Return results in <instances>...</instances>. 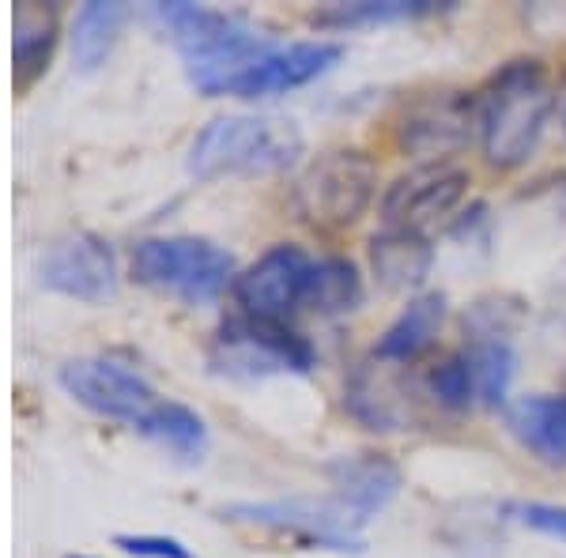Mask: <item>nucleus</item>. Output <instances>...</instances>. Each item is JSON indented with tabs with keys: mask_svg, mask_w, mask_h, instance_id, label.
<instances>
[{
	"mask_svg": "<svg viewBox=\"0 0 566 558\" xmlns=\"http://www.w3.org/2000/svg\"><path fill=\"white\" fill-rule=\"evenodd\" d=\"M314 276V257L303 245L276 242L234 280V302L245 317L287 322L295 309L306 306V287Z\"/></svg>",
	"mask_w": 566,
	"mask_h": 558,
	"instance_id": "11",
	"label": "nucleus"
},
{
	"mask_svg": "<svg viewBox=\"0 0 566 558\" xmlns=\"http://www.w3.org/2000/svg\"><path fill=\"white\" fill-rule=\"evenodd\" d=\"M61 389L69 392L76 404L114 423L140 427V419L159 404L155 389L129 366L103 359V355H84V359H69L57 370Z\"/></svg>",
	"mask_w": 566,
	"mask_h": 558,
	"instance_id": "12",
	"label": "nucleus"
},
{
	"mask_svg": "<svg viewBox=\"0 0 566 558\" xmlns=\"http://www.w3.org/2000/svg\"><path fill=\"white\" fill-rule=\"evenodd\" d=\"M314 362V344L287 322H264V317L245 314L227 317L208 347V366L239 381H261L272 373H310Z\"/></svg>",
	"mask_w": 566,
	"mask_h": 558,
	"instance_id": "5",
	"label": "nucleus"
},
{
	"mask_svg": "<svg viewBox=\"0 0 566 558\" xmlns=\"http://www.w3.org/2000/svg\"><path fill=\"white\" fill-rule=\"evenodd\" d=\"M227 520L239 525L272 528V533L298 536L306 544L328 547V551H363V528L367 520L352 514L344 502L328 498H276V502H234L223 506Z\"/></svg>",
	"mask_w": 566,
	"mask_h": 558,
	"instance_id": "8",
	"label": "nucleus"
},
{
	"mask_svg": "<svg viewBox=\"0 0 566 558\" xmlns=\"http://www.w3.org/2000/svg\"><path fill=\"white\" fill-rule=\"evenodd\" d=\"M328 487L333 498L344 502L352 514H359L363 520H370L389 506L392 498L405 487V472L400 464L386 453H352V456H336L325 464Z\"/></svg>",
	"mask_w": 566,
	"mask_h": 558,
	"instance_id": "15",
	"label": "nucleus"
},
{
	"mask_svg": "<svg viewBox=\"0 0 566 558\" xmlns=\"http://www.w3.org/2000/svg\"><path fill=\"white\" fill-rule=\"evenodd\" d=\"M438 12L434 0H355V4H325L310 20L328 31H352V27H374V23H400L419 20V15Z\"/></svg>",
	"mask_w": 566,
	"mask_h": 558,
	"instance_id": "24",
	"label": "nucleus"
},
{
	"mask_svg": "<svg viewBox=\"0 0 566 558\" xmlns=\"http://www.w3.org/2000/svg\"><path fill=\"white\" fill-rule=\"evenodd\" d=\"M340 61H344V45L340 42L272 45V50H264L250 69H242L234 80H227V84L219 87V95H231V98L287 95V91L322 80L325 72H333Z\"/></svg>",
	"mask_w": 566,
	"mask_h": 558,
	"instance_id": "13",
	"label": "nucleus"
},
{
	"mask_svg": "<svg viewBox=\"0 0 566 558\" xmlns=\"http://www.w3.org/2000/svg\"><path fill=\"white\" fill-rule=\"evenodd\" d=\"M555 114V84L536 57H514L476 91V140L491 170H522Z\"/></svg>",
	"mask_w": 566,
	"mask_h": 558,
	"instance_id": "1",
	"label": "nucleus"
},
{
	"mask_svg": "<svg viewBox=\"0 0 566 558\" xmlns=\"http://www.w3.org/2000/svg\"><path fill=\"white\" fill-rule=\"evenodd\" d=\"M114 547H122L125 555H136V558H200L189 551L181 539L175 536H155V533H140V536H133V533H125V536H117L114 539Z\"/></svg>",
	"mask_w": 566,
	"mask_h": 558,
	"instance_id": "28",
	"label": "nucleus"
},
{
	"mask_svg": "<svg viewBox=\"0 0 566 558\" xmlns=\"http://www.w3.org/2000/svg\"><path fill=\"white\" fill-rule=\"evenodd\" d=\"M303 155L295 122L258 114H223L205 125L189 144V173L216 181L227 173H280Z\"/></svg>",
	"mask_w": 566,
	"mask_h": 558,
	"instance_id": "3",
	"label": "nucleus"
},
{
	"mask_svg": "<svg viewBox=\"0 0 566 558\" xmlns=\"http://www.w3.org/2000/svg\"><path fill=\"white\" fill-rule=\"evenodd\" d=\"M155 15L167 27L170 42L178 45L189 80L200 95H219L227 80H234L264 50L276 45L250 20H242L239 12H223V8L170 0V4H155Z\"/></svg>",
	"mask_w": 566,
	"mask_h": 558,
	"instance_id": "2",
	"label": "nucleus"
},
{
	"mask_svg": "<svg viewBox=\"0 0 566 558\" xmlns=\"http://www.w3.org/2000/svg\"><path fill=\"white\" fill-rule=\"evenodd\" d=\"M344 408L363 430L374 434H408L423 427L427 415V389L405 362H389L367 355L352 366L344 381Z\"/></svg>",
	"mask_w": 566,
	"mask_h": 558,
	"instance_id": "7",
	"label": "nucleus"
},
{
	"mask_svg": "<svg viewBox=\"0 0 566 558\" xmlns=\"http://www.w3.org/2000/svg\"><path fill=\"white\" fill-rule=\"evenodd\" d=\"M53 45H57V15L53 8L20 4L15 12V87H31L50 65Z\"/></svg>",
	"mask_w": 566,
	"mask_h": 558,
	"instance_id": "23",
	"label": "nucleus"
},
{
	"mask_svg": "<svg viewBox=\"0 0 566 558\" xmlns=\"http://www.w3.org/2000/svg\"><path fill=\"white\" fill-rule=\"evenodd\" d=\"M136 430H140L144 438H151L155 445L181 456V461H200L208 450L205 419H200L193 408L175 404V400H159V404L140 419Z\"/></svg>",
	"mask_w": 566,
	"mask_h": 558,
	"instance_id": "22",
	"label": "nucleus"
},
{
	"mask_svg": "<svg viewBox=\"0 0 566 558\" xmlns=\"http://www.w3.org/2000/svg\"><path fill=\"white\" fill-rule=\"evenodd\" d=\"M367 298L359 264L352 257H322L314 261V276L306 287V306L317 317H348Z\"/></svg>",
	"mask_w": 566,
	"mask_h": 558,
	"instance_id": "20",
	"label": "nucleus"
},
{
	"mask_svg": "<svg viewBox=\"0 0 566 558\" xmlns=\"http://www.w3.org/2000/svg\"><path fill=\"white\" fill-rule=\"evenodd\" d=\"M378 197V162L363 148H333L317 155L295 186L298 212L317 231H348Z\"/></svg>",
	"mask_w": 566,
	"mask_h": 558,
	"instance_id": "6",
	"label": "nucleus"
},
{
	"mask_svg": "<svg viewBox=\"0 0 566 558\" xmlns=\"http://www.w3.org/2000/svg\"><path fill=\"white\" fill-rule=\"evenodd\" d=\"M129 15H133L129 4H122V0H87L76 12V20H72V34H69L76 69L91 72L103 65L109 50L117 45V34L129 23Z\"/></svg>",
	"mask_w": 566,
	"mask_h": 558,
	"instance_id": "19",
	"label": "nucleus"
},
{
	"mask_svg": "<svg viewBox=\"0 0 566 558\" xmlns=\"http://www.w3.org/2000/svg\"><path fill=\"white\" fill-rule=\"evenodd\" d=\"M39 280L65 298L109 302L117 295V257L98 234H72L42 257Z\"/></svg>",
	"mask_w": 566,
	"mask_h": 558,
	"instance_id": "14",
	"label": "nucleus"
},
{
	"mask_svg": "<svg viewBox=\"0 0 566 558\" xmlns=\"http://www.w3.org/2000/svg\"><path fill=\"white\" fill-rule=\"evenodd\" d=\"M423 389H427V397H431V404H438L442 411H453V415L476 408V389H472V373L461 351L438 359L431 370L423 373Z\"/></svg>",
	"mask_w": 566,
	"mask_h": 558,
	"instance_id": "25",
	"label": "nucleus"
},
{
	"mask_svg": "<svg viewBox=\"0 0 566 558\" xmlns=\"http://www.w3.org/2000/svg\"><path fill=\"white\" fill-rule=\"evenodd\" d=\"M69 558H91V555H69Z\"/></svg>",
	"mask_w": 566,
	"mask_h": 558,
	"instance_id": "30",
	"label": "nucleus"
},
{
	"mask_svg": "<svg viewBox=\"0 0 566 558\" xmlns=\"http://www.w3.org/2000/svg\"><path fill=\"white\" fill-rule=\"evenodd\" d=\"M563 136H566V87H563Z\"/></svg>",
	"mask_w": 566,
	"mask_h": 558,
	"instance_id": "29",
	"label": "nucleus"
},
{
	"mask_svg": "<svg viewBox=\"0 0 566 558\" xmlns=\"http://www.w3.org/2000/svg\"><path fill=\"white\" fill-rule=\"evenodd\" d=\"M472 173L458 162H416L412 170L397 173L378 200L381 227L397 231L431 234L438 223H446L469 197Z\"/></svg>",
	"mask_w": 566,
	"mask_h": 558,
	"instance_id": "9",
	"label": "nucleus"
},
{
	"mask_svg": "<svg viewBox=\"0 0 566 558\" xmlns=\"http://www.w3.org/2000/svg\"><path fill=\"white\" fill-rule=\"evenodd\" d=\"M476 140V95L427 91L397 117V144L416 162H450Z\"/></svg>",
	"mask_w": 566,
	"mask_h": 558,
	"instance_id": "10",
	"label": "nucleus"
},
{
	"mask_svg": "<svg viewBox=\"0 0 566 558\" xmlns=\"http://www.w3.org/2000/svg\"><path fill=\"white\" fill-rule=\"evenodd\" d=\"M464 362L472 373V389H476L480 408H506L510 386L517 378V351L510 340H464L461 347Z\"/></svg>",
	"mask_w": 566,
	"mask_h": 558,
	"instance_id": "21",
	"label": "nucleus"
},
{
	"mask_svg": "<svg viewBox=\"0 0 566 558\" xmlns=\"http://www.w3.org/2000/svg\"><path fill=\"white\" fill-rule=\"evenodd\" d=\"M367 261H370V276L378 280V287L400 291V295L416 291L419 295L434 269V245L427 234L381 227L367 242Z\"/></svg>",
	"mask_w": 566,
	"mask_h": 558,
	"instance_id": "16",
	"label": "nucleus"
},
{
	"mask_svg": "<svg viewBox=\"0 0 566 558\" xmlns=\"http://www.w3.org/2000/svg\"><path fill=\"white\" fill-rule=\"evenodd\" d=\"M129 269L136 283L163 295H175L189 306L200 302H216L227 287H234L239 272L234 257L223 245L208 242V238L175 234V238H144L136 242Z\"/></svg>",
	"mask_w": 566,
	"mask_h": 558,
	"instance_id": "4",
	"label": "nucleus"
},
{
	"mask_svg": "<svg viewBox=\"0 0 566 558\" xmlns=\"http://www.w3.org/2000/svg\"><path fill=\"white\" fill-rule=\"evenodd\" d=\"M510 434L547 468H566V392H536L506 408Z\"/></svg>",
	"mask_w": 566,
	"mask_h": 558,
	"instance_id": "17",
	"label": "nucleus"
},
{
	"mask_svg": "<svg viewBox=\"0 0 566 558\" xmlns=\"http://www.w3.org/2000/svg\"><path fill=\"white\" fill-rule=\"evenodd\" d=\"M446 314H450V298L442 291H419V295L408 298V306L397 314V322L381 333V340L374 344V355L389 362L412 366L438 344Z\"/></svg>",
	"mask_w": 566,
	"mask_h": 558,
	"instance_id": "18",
	"label": "nucleus"
},
{
	"mask_svg": "<svg viewBox=\"0 0 566 558\" xmlns=\"http://www.w3.org/2000/svg\"><path fill=\"white\" fill-rule=\"evenodd\" d=\"M525 306L517 298L491 295L464 309V340H510L522 328Z\"/></svg>",
	"mask_w": 566,
	"mask_h": 558,
	"instance_id": "26",
	"label": "nucleus"
},
{
	"mask_svg": "<svg viewBox=\"0 0 566 558\" xmlns=\"http://www.w3.org/2000/svg\"><path fill=\"white\" fill-rule=\"evenodd\" d=\"M502 514L510 520H517V525L533 528V533L563 539L566 544V506H555V502H510Z\"/></svg>",
	"mask_w": 566,
	"mask_h": 558,
	"instance_id": "27",
	"label": "nucleus"
}]
</instances>
